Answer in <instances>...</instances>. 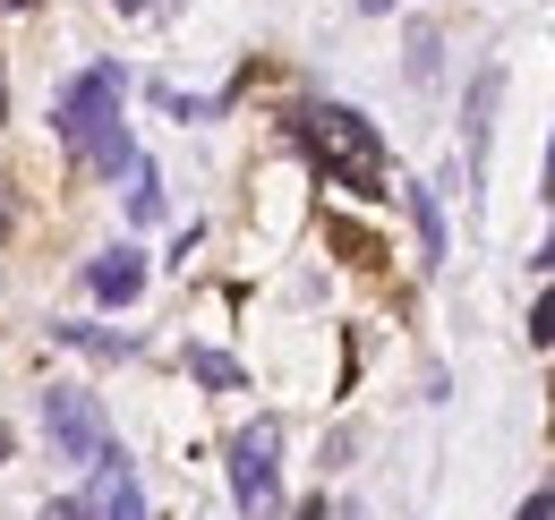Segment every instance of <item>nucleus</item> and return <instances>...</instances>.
<instances>
[{"label":"nucleus","instance_id":"19","mask_svg":"<svg viewBox=\"0 0 555 520\" xmlns=\"http://www.w3.org/2000/svg\"><path fill=\"white\" fill-rule=\"evenodd\" d=\"M112 9H129V17H138V9H145V0H112Z\"/></svg>","mask_w":555,"mask_h":520},{"label":"nucleus","instance_id":"18","mask_svg":"<svg viewBox=\"0 0 555 520\" xmlns=\"http://www.w3.org/2000/svg\"><path fill=\"white\" fill-rule=\"evenodd\" d=\"M0 120H9V77H0Z\"/></svg>","mask_w":555,"mask_h":520},{"label":"nucleus","instance_id":"9","mask_svg":"<svg viewBox=\"0 0 555 520\" xmlns=\"http://www.w3.org/2000/svg\"><path fill=\"white\" fill-rule=\"evenodd\" d=\"M189 376L214 385V392H240V385H248V376H240V359H222V350H189Z\"/></svg>","mask_w":555,"mask_h":520},{"label":"nucleus","instance_id":"11","mask_svg":"<svg viewBox=\"0 0 555 520\" xmlns=\"http://www.w3.org/2000/svg\"><path fill=\"white\" fill-rule=\"evenodd\" d=\"M129 213H138V222H154V213H163V180H154L145 162H129Z\"/></svg>","mask_w":555,"mask_h":520},{"label":"nucleus","instance_id":"23","mask_svg":"<svg viewBox=\"0 0 555 520\" xmlns=\"http://www.w3.org/2000/svg\"><path fill=\"white\" fill-rule=\"evenodd\" d=\"M9 9H26V0H9Z\"/></svg>","mask_w":555,"mask_h":520},{"label":"nucleus","instance_id":"4","mask_svg":"<svg viewBox=\"0 0 555 520\" xmlns=\"http://www.w3.org/2000/svg\"><path fill=\"white\" fill-rule=\"evenodd\" d=\"M43 435H52V453L61 460H94L112 444V418H103V401L77 385H52L43 392Z\"/></svg>","mask_w":555,"mask_h":520},{"label":"nucleus","instance_id":"10","mask_svg":"<svg viewBox=\"0 0 555 520\" xmlns=\"http://www.w3.org/2000/svg\"><path fill=\"white\" fill-rule=\"evenodd\" d=\"M411 213H418V248H427V264H444V213H436V196L411 188Z\"/></svg>","mask_w":555,"mask_h":520},{"label":"nucleus","instance_id":"16","mask_svg":"<svg viewBox=\"0 0 555 520\" xmlns=\"http://www.w3.org/2000/svg\"><path fill=\"white\" fill-rule=\"evenodd\" d=\"M530 264H555V231H547V239H539V257H530Z\"/></svg>","mask_w":555,"mask_h":520},{"label":"nucleus","instance_id":"3","mask_svg":"<svg viewBox=\"0 0 555 520\" xmlns=\"http://www.w3.org/2000/svg\"><path fill=\"white\" fill-rule=\"evenodd\" d=\"M231 504H240V520L282 512V427L274 418H248L231 435Z\"/></svg>","mask_w":555,"mask_h":520},{"label":"nucleus","instance_id":"15","mask_svg":"<svg viewBox=\"0 0 555 520\" xmlns=\"http://www.w3.org/2000/svg\"><path fill=\"white\" fill-rule=\"evenodd\" d=\"M9 231H17V205H9V188H0V239H9Z\"/></svg>","mask_w":555,"mask_h":520},{"label":"nucleus","instance_id":"1","mask_svg":"<svg viewBox=\"0 0 555 520\" xmlns=\"http://www.w3.org/2000/svg\"><path fill=\"white\" fill-rule=\"evenodd\" d=\"M120 103H129V68L120 61H94L69 77V94H61V136H69L77 162H94L103 180H120L129 162H138V145H129V120H120Z\"/></svg>","mask_w":555,"mask_h":520},{"label":"nucleus","instance_id":"5","mask_svg":"<svg viewBox=\"0 0 555 520\" xmlns=\"http://www.w3.org/2000/svg\"><path fill=\"white\" fill-rule=\"evenodd\" d=\"M86 469H94V520H145V486H138V469H129L120 444H103Z\"/></svg>","mask_w":555,"mask_h":520},{"label":"nucleus","instance_id":"21","mask_svg":"<svg viewBox=\"0 0 555 520\" xmlns=\"http://www.w3.org/2000/svg\"><path fill=\"white\" fill-rule=\"evenodd\" d=\"M359 9H393V0H359Z\"/></svg>","mask_w":555,"mask_h":520},{"label":"nucleus","instance_id":"6","mask_svg":"<svg viewBox=\"0 0 555 520\" xmlns=\"http://www.w3.org/2000/svg\"><path fill=\"white\" fill-rule=\"evenodd\" d=\"M86 290H94L103 308H129V299L145 290V257L138 248H103V257L86 264Z\"/></svg>","mask_w":555,"mask_h":520},{"label":"nucleus","instance_id":"14","mask_svg":"<svg viewBox=\"0 0 555 520\" xmlns=\"http://www.w3.org/2000/svg\"><path fill=\"white\" fill-rule=\"evenodd\" d=\"M43 520H94V504H69V495H61V504H43Z\"/></svg>","mask_w":555,"mask_h":520},{"label":"nucleus","instance_id":"2","mask_svg":"<svg viewBox=\"0 0 555 520\" xmlns=\"http://www.w3.org/2000/svg\"><path fill=\"white\" fill-rule=\"evenodd\" d=\"M291 136L317 154V171L350 196H385V136L367 112H350V103H299L291 112Z\"/></svg>","mask_w":555,"mask_h":520},{"label":"nucleus","instance_id":"22","mask_svg":"<svg viewBox=\"0 0 555 520\" xmlns=\"http://www.w3.org/2000/svg\"><path fill=\"white\" fill-rule=\"evenodd\" d=\"M0 453H9V427H0Z\"/></svg>","mask_w":555,"mask_h":520},{"label":"nucleus","instance_id":"7","mask_svg":"<svg viewBox=\"0 0 555 520\" xmlns=\"http://www.w3.org/2000/svg\"><path fill=\"white\" fill-rule=\"evenodd\" d=\"M495 86H504L495 68H479V86H470V180L487 171V112H495Z\"/></svg>","mask_w":555,"mask_h":520},{"label":"nucleus","instance_id":"12","mask_svg":"<svg viewBox=\"0 0 555 520\" xmlns=\"http://www.w3.org/2000/svg\"><path fill=\"white\" fill-rule=\"evenodd\" d=\"M530 341H539V350H555V290L530 308Z\"/></svg>","mask_w":555,"mask_h":520},{"label":"nucleus","instance_id":"17","mask_svg":"<svg viewBox=\"0 0 555 520\" xmlns=\"http://www.w3.org/2000/svg\"><path fill=\"white\" fill-rule=\"evenodd\" d=\"M299 520H325V495H317V504H299Z\"/></svg>","mask_w":555,"mask_h":520},{"label":"nucleus","instance_id":"20","mask_svg":"<svg viewBox=\"0 0 555 520\" xmlns=\"http://www.w3.org/2000/svg\"><path fill=\"white\" fill-rule=\"evenodd\" d=\"M547 196H555V154H547Z\"/></svg>","mask_w":555,"mask_h":520},{"label":"nucleus","instance_id":"13","mask_svg":"<svg viewBox=\"0 0 555 520\" xmlns=\"http://www.w3.org/2000/svg\"><path fill=\"white\" fill-rule=\"evenodd\" d=\"M513 520H555V478H547V486H539V495H530V504H521Z\"/></svg>","mask_w":555,"mask_h":520},{"label":"nucleus","instance_id":"8","mask_svg":"<svg viewBox=\"0 0 555 520\" xmlns=\"http://www.w3.org/2000/svg\"><path fill=\"white\" fill-rule=\"evenodd\" d=\"M52 341H69V350H94V359H129V350H138L129 333H94V325H52Z\"/></svg>","mask_w":555,"mask_h":520}]
</instances>
